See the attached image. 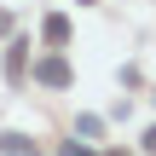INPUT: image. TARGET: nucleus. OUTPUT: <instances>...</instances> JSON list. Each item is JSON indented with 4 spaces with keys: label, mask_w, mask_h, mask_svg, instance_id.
I'll use <instances>...</instances> for the list:
<instances>
[{
    "label": "nucleus",
    "mask_w": 156,
    "mask_h": 156,
    "mask_svg": "<svg viewBox=\"0 0 156 156\" xmlns=\"http://www.w3.org/2000/svg\"><path fill=\"white\" fill-rule=\"evenodd\" d=\"M145 151H151V156H156V127H151V133H145Z\"/></svg>",
    "instance_id": "obj_6"
},
{
    "label": "nucleus",
    "mask_w": 156,
    "mask_h": 156,
    "mask_svg": "<svg viewBox=\"0 0 156 156\" xmlns=\"http://www.w3.org/2000/svg\"><path fill=\"white\" fill-rule=\"evenodd\" d=\"M23 46H29V41H12V52H6V75H12V81H23Z\"/></svg>",
    "instance_id": "obj_4"
},
{
    "label": "nucleus",
    "mask_w": 156,
    "mask_h": 156,
    "mask_svg": "<svg viewBox=\"0 0 156 156\" xmlns=\"http://www.w3.org/2000/svg\"><path fill=\"white\" fill-rule=\"evenodd\" d=\"M64 156H93V151H87V145H75V139H69V145H64Z\"/></svg>",
    "instance_id": "obj_5"
},
{
    "label": "nucleus",
    "mask_w": 156,
    "mask_h": 156,
    "mask_svg": "<svg viewBox=\"0 0 156 156\" xmlns=\"http://www.w3.org/2000/svg\"><path fill=\"white\" fill-rule=\"evenodd\" d=\"M0 156H35V145L17 139V133H0Z\"/></svg>",
    "instance_id": "obj_3"
},
{
    "label": "nucleus",
    "mask_w": 156,
    "mask_h": 156,
    "mask_svg": "<svg viewBox=\"0 0 156 156\" xmlns=\"http://www.w3.org/2000/svg\"><path fill=\"white\" fill-rule=\"evenodd\" d=\"M35 81H46V87H69V64H64V58H41V64H35Z\"/></svg>",
    "instance_id": "obj_1"
},
{
    "label": "nucleus",
    "mask_w": 156,
    "mask_h": 156,
    "mask_svg": "<svg viewBox=\"0 0 156 156\" xmlns=\"http://www.w3.org/2000/svg\"><path fill=\"white\" fill-rule=\"evenodd\" d=\"M41 35H46L52 46H64V41H69V17H58V12H52V17L41 23Z\"/></svg>",
    "instance_id": "obj_2"
}]
</instances>
